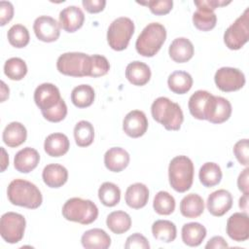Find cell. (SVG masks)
<instances>
[{
    "label": "cell",
    "instance_id": "obj_27",
    "mask_svg": "<svg viewBox=\"0 0 249 249\" xmlns=\"http://www.w3.org/2000/svg\"><path fill=\"white\" fill-rule=\"evenodd\" d=\"M27 137V131L25 126L18 122L10 123L3 130V142L11 148L20 146L25 142Z\"/></svg>",
    "mask_w": 249,
    "mask_h": 249
},
{
    "label": "cell",
    "instance_id": "obj_44",
    "mask_svg": "<svg viewBox=\"0 0 249 249\" xmlns=\"http://www.w3.org/2000/svg\"><path fill=\"white\" fill-rule=\"evenodd\" d=\"M233 154L240 164L244 166H248V163H249L248 139H241L237 141L233 146Z\"/></svg>",
    "mask_w": 249,
    "mask_h": 249
},
{
    "label": "cell",
    "instance_id": "obj_47",
    "mask_svg": "<svg viewBox=\"0 0 249 249\" xmlns=\"http://www.w3.org/2000/svg\"><path fill=\"white\" fill-rule=\"evenodd\" d=\"M82 4L89 13L96 14L104 10L106 1L105 0H83Z\"/></svg>",
    "mask_w": 249,
    "mask_h": 249
},
{
    "label": "cell",
    "instance_id": "obj_48",
    "mask_svg": "<svg viewBox=\"0 0 249 249\" xmlns=\"http://www.w3.org/2000/svg\"><path fill=\"white\" fill-rule=\"evenodd\" d=\"M231 1H223V0H200V1H195V5L196 7H202L206 8L208 10H211L214 12V10L218 7H223L228 4H230Z\"/></svg>",
    "mask_w": 249,
    "mask_h": 249
},
{
    "label": "cell",
    "instance_id": "obj_37",
    "mask_svg": "<svg viewBox=\"0 0 249 249\" xmlns=\"http://www.w3.org/2000/svg\"><path fill=\"white\" fill-rule=\"evenodd\" d=\"M74 138L79 147L91 145L94 139L93 125L88 121H80L74 127Z\"/></svg>",
    "mask_w": 249,
    "mask_h": 249
},
{
    "label": "cell",
    "instance_id": "obj_30",
    "mask_svg": "<svg viewBox=\"0 0 249 249\" xmlns=\"http://www.w3.org/2000/svg\"><path fill=\"white\" fill-rule=\"evenodd\" d=\"M167 85L169 89L174 93L184 94L192 89L193 78L188 72L180 70L174 71L169 75Z\"/></svg>",
    "mask_w": 249,
    "mask_h": 249
},
{
    "label": "cell",
    "instance_id": "obj_4",
    "mask_svg": "<svg viewBox=\"0 0 249 249\" xmlns=\"http://www.w3.org/2000/svg\"><path fill=\"white\" fill-rule=\"evenodd\" d=\"M166 39V29L159 22H151L137 37L135 48L137 53L146 57L154 56Z\"/></svg>",
    "mask_w": 249,
    "mask_h": 249
},
{
    "label": "cell",
    "instance_id": "obj_11",
    "mask_svg": "<svg viewBox=\"0 0 249 249\" xmlns=\"http://www.w3.org/2000/svg\"><path fill=\"white\" fill-rule=\"evenodd\" d=\"M62 100L59 89L51 83L39 85L34 91V101L41 110V113L47 112L60 103Z\"/></svg>",
    "mask_w": 249,
    "mask_h": 249
},
{
    "label": "cell",
    "instance_id": "obj_5",
    "mask_svg": "<svg viewBox=\"0 0 249 249\" xmlns=\"http://www.w3.org/2000/svg\"><path fill=\"white\" fill-rule=\"evenodd\" d=\"M61 212L66 220L82 225L91 224L98 216V208L95 203L81 197L69 198L63 204Z\"/></svg>",
    "mask_w": 249,
    "mask_h": 249
},
{
    "label": "cell",
    "instance_id": "obj_36",
    "mask_svg": "<svg viewBox=\"0 0 249 249\" xmlns=\"http://www.w3.org/2000/svg\"><path fill=\"white\" fill-rule=\"evenodd\" d=\"M98 197L103 205L113 207L120 202L121 190L112 182H104L98 189Z\"/></svg>",
    "mask_w": 249,
    "mask_h": 249
},
{
    "label": "cell",
    "instance_id": "obj_3",
    "mask_svg": "<svg viewBox=\"0 0 249 249\" xmlns=\"http://www.w3.org/2000/svg\"><path fill=\"white\" fill-rule=\"evenodd\" d=\"M195 167L187 156H177L171 160L168 166L169 184L178 193H185L193 185Z\"/></svg>",
    "mask_w": 249,
    "mask_h": 249
},
{
    "label": "cell",
    "instance_id": "obj_34",
    "mask_svg": "<svg viewBox=\"0 0 249 249\" xmlns=\"http://www.w3.org/2000/svg\"><path fill=\"white\" fill-rule=\"evenodd\" d=\"M94 89L89 85H80L73 89L71 101L78 108H87L94 101Z\"/></svg>",
    "mask_w": 249,
    "mask_h": 249
},
{
    "label": "cell",
    "instance_id": "obj_12",
    "mask_svg": "<svg viewBox=\"0 0 249 249\" xmlns=\"http://www.w3.org/2000/svg\"><path fill=\"white\" fill-rule=\"evenodd\" d=\"M33 30L36 37L46 43L56 41L60 35L59 22L49 16L37 18L33 23Z\"/></svg>",
    "mask_w": 249,
    "mask_h": 249
},
{
    "label": "cell",
    "instance_id": "obj_21",
    "mask_svg": "<svg viewBox=\"0 0 249 249\" xmlns=\"http://www.w3.org/2000/svg\"><path fill=\"white\" fill-rule=\"evenodd\" d=\"M129 154L121 147H113L104 155V164L109 171L121 172L129 163Z\"/></svg>",
    "mask_w": 249,
    "mask_h": 249
},
{
    "label": "cell",
    "instance_id": "obj_17",
    "mask_svg": "<svg viewBox=\"0 0 249 249\" xmlns=\"http://www.w3.org/2000/svg\"><path fill=\"white\" fill-rule=\"evenodd\" d=\"M231 105L230 101L222 96H212L206 120L212 124H222L230 119Z\"/></svg>",
    "mask_w": 249,
    "mask_h": 249
},
{
    "label": "cell",
    "instance_id": "obj_38",
    "mask_svg": "<svg viewBox=\"0 0 249 249\" xmlns=\"http://www.w3.org/2000/svg\"><path fill=\"white\" fill-rule=\"evenodd\" d=\"M5 75L14 81L23 79L27 73V65L25 61L19 57H11L4 64Z\"/></svg>",
    "mask_w": 249,
    "mask_h": 249
},
{
    "label": "cell",
    "instance_id": "obj_6",
    "mask_svg": "<svg viewBox=\"0 0 249 249\" xmlns=\"http://www.w3.org/2000/svg\"><path fill=\"white\" fill-rule=\"evenodd\" d=\"M134 33V23L126 17L114 19L107 31V41L114 51H124L127 48L131 36Z\"/></svg>",
    "mask_w": 249,
    "mask_h": 249
},
{
    "label": "cell",
    "instance_id": "obj_40",
    "mask_svg": "<svg viewBox=\"0 0 249 249\" xmlns=\"http://www.w3.org/2000/svg\"><path fill=\"white\" fill-rule=\"evenodd\" d=\"M9 43L18 49L24 48L28 45L30 36L27 28L22 24H14L7 33Z\"/></svg>",
    "mask_w": 249,
    "mask_h": 249
},
{
    "label": "cell",
    "instance_id": "obj_1",
    "mask_svg": "<svg viewBox=\"0 0 249 249\" xmlns=\"http://www.w3.org/2000/svg\"><path fill=\"white\" fill-rule=\"evenodd\" d=\"M7 196L12 204L29 209L38 208L43 201L42 194L36 185L23 179L13 180L8 186Z\"/></svg>",
    "mask_w": 249,
    "mask_h": 249
},
{
    "label": "cell",
    "instance_id": "obj_14",
    "mask_svg": "<svg viewBox=\"0 0 249 249\" xmlns=\"http://www.w3.org/2000/svg\"><path fill=\"white\" fill-rule=\"evenodd\" d=\"M227 233L234 241L247 240L249 238V218L247 213H233L227 221Z\"/></svg>",
    "mask_w": 249,
    "mask_h": 249
},
{
    "label": "cell",
    "instance_id": "obj_45",
    "mask_svg": "<svg viewBox=\"0 0 249 249\" xmlns=\"http://www.w3.org/2000/svg\"><path fill=\"white\" fill-rule=\"evenodd\" d=\"M124 248L126 249H149L148 239L139 232H135L126 238Z\"/></svg>",
    "mask_w": 249,
    "mask_h": 249
},
{
    "label": "cell",
    "instance_id": "obj_28",
    "mask_svg": "<svg viewBox=\"0 0 249 249\" xmlns=\"http://www.w3.org/2000/svg\"><path fill=\"white\" fill-rule=\"evenodd\" d=\"M204 211V201L197 194H189L180 202V212L186 218H197Z\"/></svg>",
    "mask_w": 249,
    "mask_h": 249
},
{
    "label": "cell",
    "instance_id": "obj_9",
    "mask_svg": "<svg viewBox=\"0 0 249 249\" xmlns=\"http://www.w3.org/2000/svg\"><path fill=\"white\" fill-rule=\"evenodd\" d=\"M25 226V218L21 214L7 212L0 219L1 236L8 243H18L23 237Z\"/></svg>",
    "mask_w": 249,
    "mask_h": 249
},
{
    "label": "cell",
    "instance_id": "obj_7",
    "mask_svg": "<svg viewBox=\"0 0 249 249\" xmlns=\"http://www.w3.org/2000/svg\"><path fill=\"white\" fill-rule=\"evenodd\" d=\"M90 55L84 53H65L59 55L56 68L59 73L71 77H84L89 75Z\"/></svg>",
    "mask_w": 249,
    "mask_h": 249
},
{
    "label": "cell",
    "instance_id": "obj_53",
    "mask_svg": "<svg viewBox=\"0 0 249 249\" xmlns=\"http://www.w3.org/2000/svg\"><path fill=\"white\" fill-rule=\"evenodd\" d=\"M9 92H10L9 88L2 81L1 82V102H4L6 100V98L9 97Z\"/></svg>",
    "mask_w": 249,
    "mask_h": 249
},
{
    "label": "cell",
    "instance_id": "obj_50",
    "mask_svg": "<svg viewBox=\"0 0 249 249\" xmlns=\"http://www.w3.org/2000/svg\"><path fill=\"white\" fill-rule=\"evenodd\" d=\"M229 244L226 242V240L222 236H213L209 239L207 244L205 245L206 249H217V248H228Z\"/></svg>",
    "mask_w": 249,
    "mask_h": 249
},
{
    "label": "cell",
    "instance_id": "obj_13",
    "mask_svg": "<svg viewBox=\"0 0 249 249\" xmlns=\"http://www.w3.org/2000/svg\"><path fill=\"white\" fill-rule=\"evenodd\" d=\"M123 129L131 138H138L148 129V120L144 112L132 110L128 112L123 121Z\"/></svg>",
    "mask_w": 249,
    "mask_h": 249
},
{
    "label": "cell",
    "instance_id": "obj_33",
    "mask_svg": "<svg viewBox=\"0 0 249 249\" xmlns=\"http://www.w3.org/2000/svg\"><path fill=\"white\" fill-rule=\"evenodd\" d=\"M198 177L200 183L207 188L214 187L221 182L222 170L221 167L215 162H205L201 165Z\"/></svg>",
    "mask_w": 249,
    "mask_h": 249
},
{
    "label": "cell",
    "instance_id": "obj_22",
    "mask_svg": "<svg viewBox=\"0 0 249 249\" xmlns=\"http://www.w3.org/2000/svg\"><path fill=\"white\" fill-rule=\"evenodd\" d=\"M42 178L48 187L60 188L67 182L68 171L61 164L50 163L44 167Z\"/></svg>",
    "mask_w": 249,
    "mask_h": 249
},
{
    "label": "cell",
    "instance_id": "obj_51",
    "mask_svg": "<svg viewBox=\"0 0 249 249\" xmlns=\"http://www.w3.org/2000/svg\"><path fill=\"white\" fill-rule=\"evenodd\" d=\"M1 152H2V159H1V171L3 172L6 167L9 165V157L5 151V149L2 147L1 148Z\"/></svg>",
    "mask_w": 249,
    "mask_h": 249
},
{
    "label": "cell",
    "instance_id": "obj_15",
    "mask_svg": "<svg viewBox=\"0 0 249 249\" xmlns=\"http://www.w3.org/2000/svg\"><path fill=\"white\" fill-rule=\"evenodd\" d=\"M206 206L211 215L221 217L231 208L232 196L227 190H217L209 195L206 201Z\"/></svg>",
    "mask_w": 249,
    "mask_h": 249
},
{
    "label": "cell",
    "instance_id": "obj_18",
    "mask_svg": "<svg viewBox=\"0 0 249 249\" xmlns=\"http://www.w3.org/2000/svg\"><path fill=\"white\" fill-rule=\"evenodd\" d=\"M213 94L207 90H196L189 99V111L191 115L197 120H206L207 112Z\"/></svg>",
    "mask_w": 249,
    "mask_h": 249
},
{
    "label": "cell",
    "instance_id": "obj_16",
    "mask_svg": "<svg viewBox=\"0 0 249 249\" xmlns=\"http://www.w3.org/2000/svg\"><path fill=\"white\" fill-rule=\"evenodd\" d=\"M59 25L68 33L80 29L85 21L83 11L77 6H68L59 13Z\"/></svg>",
    "mask_w": 249,
    "mask_h": 249
},
{
    "label": "cell",
    "instance_id": "obj_46",
    "mask_svg": "<svg viewBox=\"0 0 249 249\" xmlns=\"http://www.w3.org/2000/svg\"><path fill=\"white\" fill-rule=\"evenodd\" d=\"M14 17V6L9 1H0V25L4 26Z\"/></svg>",
    "mask_w": 249,
    "mask_h": 249
},
{
    "label": "cell",
    "instance_id": "obj_26",
    "mask_svg": "<svg viewBox=\"0 0 249 249\" xmlns=\"http://www.w3.org/2000/svg\"><path fill=\"white\" fill-rule=\"evenodd\" d=\"M125 77L134 86H144L151 78L150 67L142 61H132L125 68Z\"/></svg>",
    "mask_w": 249,
    "mask_h": 249
},
{
    "label": "cell",
    "instance_id": "obj_20",
    "mask_svg": "<svg viewBox=\"0 0 249 249\" xmlns=\"http://www.w3.org/2000/svg\"><path fill=\"white\" fill-rule=\"evenodd\" d=\"M168 53L172 60L177 63H184L193 57L195 49L193 43L189 39L179 37L172 41L169 46Z\"/></svg>",
    "mask_w": 249,
    "mask_h": 249
},
{
    "label": "cell",
    "instance_id": "obj_39",
    "mask_svg": "<svg viewBox=\"0 0 249 249\" xmlns=\"http://www.w3.org/2000/svg\"><path fill=\"white\" fill-rule=\"evenodd\" d=\"M153 207L160 215H170L175 209V199L169 193L160 191L154 197Z\"/></svg>",
    "mask_w": 249,
    "mask_h": 249
},
{
    "label": "cell",
    "instance_id": "obj_42",
    "mask_svg": "<svg viewBox=\"0 0 249 249\" xmlns=\"http://www.w3.org/2000/svg\"><path fill=\"white\" fill-rule=\"evenodd\" d=\"M142 5H147L150 11L157 16H163L168 14L173 7L172 0H150L145 3H140Z\"/></svg>",
    "mask_w": 249,
    "mask_h": 249
},
{
    "label": "cell",
    "instance_id": "obj_23",
    "mask_svg": "<svg viewBox=\"0 0 249 249\" xmlns=\"http://www.w3.org/2000/svg\"><path fill=\"white\" fill-rule=\"evenodd\" d=\"M81 242L87 249H107L111 245V237L104 230L91 229L83 233Z\"/></svg>",
    "mask_w": 249,
    "mask_h": 249
},
{
    "label": "cell",
    "instance_id": "obj_49",
    "mask_svg": "<svg viewBox=\"0 0 249 249\" xmlns=\"http://www.w3.org/2000/svg\"><path fill=\"white\" fill-rule=\"evenodd\" d=\"M248 172L249 168L246 167L238 176L237 178V186L239 191H241L243 194H248Z\"/></svg>",
    "mask_w": 249,
    "mask_h": 249
},
{
    "label": "cell",
    "instance_id": "obj_8",
    "mask_svg": "<svg viewBox=\"0 0 249 249\" xmlns=\"http://www.w3.org/2000/svg\"><path fill=\"white\" fill-rule=\"evenodd\" d=\"M249 38V9L238 17L225 31L224 42L230 50H239Z\"/></svg>",
    "mask_w": 249,
    "mask_h": 249
},
{
    "label": "cell",
    "instance_id": "obj_19",
    "mask_svg": "<svg viewBox=\"0 0 249 249\" xmlns=\"http://www.w3.org/2000/svg\"><path fill=\"white\" fill-rule=\"evenodd\" d=\"M40 160L39 153L30 147L19 150L14 159L15 168L21 173H29L34 170Z\"/></svg>",
    "mask_w": 249,
    "mask_h": 249
},
{
    "label": "cell",
    "instance_id": "obj_41",
    "mask_svg": "<svg viewBox=\"0 0 249 249\" xmlns=\"http://www.w3.org/2000/svg\"><path fill=\"white\" fill-rule=\"evenodd\" d=\"M110 69V63L108 59L101 55V54H93L90 55V62H89V77H101L108 73Z\"/></svg>",
    "mask_w": 249,
    "mask_h": 249
},
{
    "label": "cell",
    "instance_id": "obj_43",
    "mask_svg": "<svg viewBox=\"0 0 249 249\" xmlns=\"http://www.w3.org/2000/svg\"><path fill=\"white\" fill-rule=\"evenodd\" d=\"M43 117L52 123H58L65 119L67 115V106L65 101L62 99L58 105L53 107V109L42 113Z\"/></svg>",
    "mask_w": 249,
    "mask_h": 249
},
{
    "label": "cell",
    "instance_id": "obj_29",
    "mask_svg": "<svg viewBox=\"0 0 249 249\" xmlns=\"http://www.w3.org/2000/svg\"><path fill=\"white\" fill-rule=\"evenodd\" d=\"M206 236V229L199 223H187L182 227V240L191 247L198 246Z\"/></svg>",
    "mask_w": 249,
    "mask_h": 249
},
{
    "label": "cell",
    "instance_id": "obj_10",
    "mask_svg": "<svg viewBox=\"0 0 249 249\" xmlns=\"http://www.w3.org/2000/svg\"><path fill=\"white\" fill-rule=\"evenodd\" d=\"M214 81L219 89L225 92H231L243 88L245 85V76L237 68L221 67L216 71Z\"/></svg>",
    "mask_w": 249,
    "mask_h": 249
},
{
    "label": "cell",
    "instance_id": "obj_24",
    "mask_svg": "<svg viewBox=\"0 0 249 249\" xmlns=\"http://www.w3.org/2000/svg\"><path fill=\"white\" fill-rule=\"evenodd\" d=\"M70 148L68 137L60 132H54L47 136L44 142L45 152L53 158L65 155Z\"/></svg>",
    "mask_w": 249,
    "mask_h": 249
},
{
    "label": "cell",
    "instance_id": "obj_25",
    "mask_svg": "<svg viewBox=\"0 0 249 249\" xmlns=\"http://www.w3.org/2000/svg\"><path fill=\"white\" fill-rule=\"evenodd\" d=\"M124 199L129 207L133 209H140L148 202L149 189L143 183H134L127 187Z\"/></svg>",
    "mask_w": 249,
    "mask_h": 249
},
{
    "label": "cell",
    "instance_id": "obj_2",
    "mask_svg": "<svg viewBox=\"0 0 249 249\" xmlns=\"http://www.w3.org/2000/svg\"><path fill=\"white\" fill-rule=\"evenodd\" d=\"M151 113L154 120L167 130H179L184 121L183 111L179 104L164 96L158 97L153 102Z\"/></svg>",
    "mask_w": 249,
    "mask_h": 249
},
{
    "label": "cell",
    "instance_id": "obj_35",
    "mask_svg": "<svg viewBox=\"0 0 249 249\" xmlns=\"http://www.w3.org/2000/svg\"><path fill=\"white\" fill-rule=\"evenodd\" d=\"M193 22L198 30L209 31L216 26L217 17L213 11L197 7V10L193 15Z\"/></svg>",
    "mask_w": 249,
    "mask_h": 249
},
{
    "label": "cell",
    "instance_id": "obj_52",
    "mask_svg": "<svg viewBox=\"0 0 249 249\" xmlns=\"http://www.w3.org/2000/svg\"><path fill=\"white\" fill-rule=\"evenodd\" d=\"M239 207L246 213L248 211V194H243L239 198Z\"/></svg>",
    "mask_w": 249,
    "mask_h": 249
},
{
    "label": "cell",
    "instance_id": "obj_32",
    "mask_svg": "<svg viewBox=\"0 0 249 249\" xmlns=\"http://www.w3.org/2000/svg\"><path fill=\"white\" fill-rule=\"evenodd\" d=\"M153 236L162 242H172L176 238L177 230L174 223L168 220H158L152 225Z\"/></svg>",
    "mask_w": 249,
    "mask_h": 249
},
{
    "label": "cell",
    "instance_id": "obj_31",
    "mask_svg": "<svg viewBox=\"0 0 249 249\" xmlns=\"http://www.w3.org/2000/svg\"><path fill=\"white\" fill-rule=\"evenodd\" d=\"M106 225L112 232L116 234H122L130 229L131 218L124 211H113L107 216Z\"/></svg>",
    "mask_w": 249,
    "mask_h": 249
}]
</instances>
